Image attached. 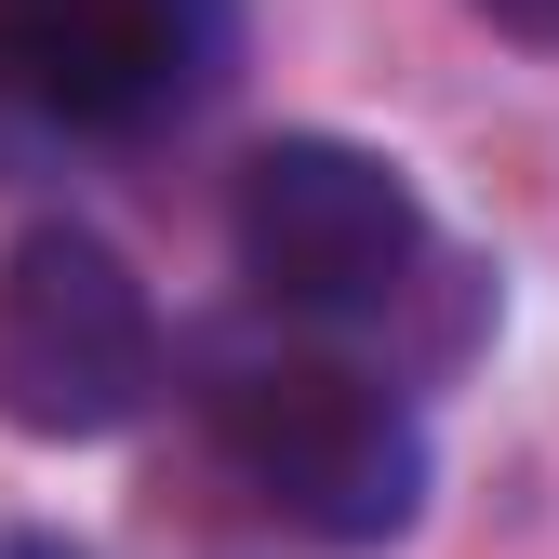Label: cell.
Segmentation results:
<instances>
[{
  "instance_id": "cell-1",
  "label": "cell",
  "mask_w": 559,
  "mask_h": 559,
  "mask_svg": "<svg viewBox=\"0 0 559 559\" xmlns=\"http://www.w3.org/2000/svg\"><path fill=\"white\" fill-rule=\"evenodd\" d=\"M214 453L320 546H386L427 507V427L413 400L346 360H240L214 386Z\"/></svg>"
},
{
  "instance_id": "cell-2",
  "label": "cell",
  "mask_w": 559,
  "mask_h": 559,
  "mask_svg": "<svg viewBox=\"0 0 559 559\" xmlns=\"http://www.w3.org/2000/svg\"><path fill=\"white\" fill-rule=\"evenodd\" d=\"M160 386V307L94 227H27L0 253V427L120 440Z\"/></svg>"
},
{
  "instance_id": "cell-3",
  "label": "cell",
  "mask_w": 559,
  "mask_h": 559,
  "mask_svg": "<svg viewBox=\"0 0 559 559\" xmlns=\"http://www.w3.org/2000/svg\"><path fill=\"white\" fill-rule=\"evenodd\" d=\"M227 227H240V280L266 307H307V320H360L427 266L413 174L346 147V133H266L240 160V214Z\"/></svg>"
},
{
  "instance_id": "cell-4",
  "label": "cell",
  "mask_w": 559,
  "mask_h": 559,
  "mask_svg": "<svg viewBox=\"0 0 559 559\" xmlns=\"http://www.w3.org/2000/svg\"><path fill=\"white\" fill-rule=\"evenodd\" d=\"M240 0H0V94L67 133H133L227 67Z\"/></svg>"
},
{
  "instance_id": "cell-5",
  "label": "cell",
  "mask_w": 559,
  "mask_h": 559,
  "mask_svg": "<svg viewBox=\"0 0 559 559\" xmlns=\"http://www.w3.org/2000/svg\"><path fill=\"white\" fill-rule=\"evenodd\" d=\"M466 14H493L507 40H533V53H559V0H466Z\"/></svg>"
},
{
  "instance_id": "cell-6",
  "label": "cell",
  "mask_w": 559,
  "mask_h": 559,
  "mask_svg": "<svg viewBox=\"0 0 559 559\" xmlns=\"http://www.w3.org/2000/svg\"><path fill=\"white\" fill-rule=\"evenodd\" d=\"M0 559H81L67 533H0Z\"/></svg>"
}]
</instances>
